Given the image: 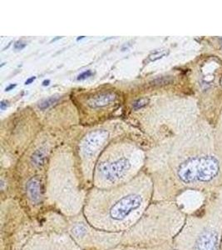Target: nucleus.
<instances>
[{"label":"nucleus","mask_w":222,"mask_h":250,"mask_svg":"<svg viewBox=\"0 0 222 250\" xmlns=\"http://www.w3.org/2000/svg\"><path fill=\"white\" fill-rule=\"evenodd\" d=\"M83 38H84V37H83H83L77 38V41H79L80 40H82V39H83Z\"/></svg>","instance_id":"22"},{"label":"nucleus","mask_w":222,"mask_h":250,"mask_svg":"<svg viewBox=\"0 0 222 250\" xmlns=\"http://www.w3.org/2000/svg\"><path fill=\"white\" fill-rule=\"evenodd\" d=\"M141 160L129 152L107 154L100 159L94 174V186L107 189L124 185L134 179Z\"/></svg>","instance_id":"4"},{"label":"nucleus","mask_w":222,"mask_h":250,"mask_svg":"<svg viewBox=\"0 0 222 250\" xmlns=\"http://www.w3.org/2000/svg\"><path fill=\"white\" fill-rule=\"evenodd\" d=\"M115 100H116L115 94L112 93H106V94H101L91 98L88 103L91 108H102L104 106L109 105Z\"/></svg>","instance_id":"9"},{"label":"nucleus","mask_w":222,"mask_h":250,"mask_svg":"<svg viewBox=\"0 0 222 250\" xmlns=\"http://www.w3.org/2000/svg\"><path fill=\"white\" fill-rule=\"evenodd\" d=\"M25 47L26 43H22V42H16L15 44V48L17 49V50H22Z\"/></svg>","instance_id":"15"},{"label":"nucleus","mask_w":222,"mask_h":250,"mask_svg":"<svg viewBox=\"0 0 222 250\" xmlns=\"http://www.w3.org/2000/svg\"><path fill=\"white\" fill-rule=\"evenodd\" d=\"M60 37L56 38V39H55V40H52L51 42H55V41H56V40H59Z\"/></svg>","instance_id":"21"},{"label":"nucleus","mask_w":222,"mask_h":250,"mask_svg":"<svg viewBox=\"0 0 222 250\" xmlns=\"http://www.w3.org/2000/svg\"><path fill=\"white\" fill-rule=\"evenodd\" d=\"M120 250H173L172 242L152 246H125L122 245Z\"/></svg>","instance_id":"10"},{"label":"nucleus","mask_w":222,"mask_h":250,"mask_svg":"<svg viewBox=\"0 0 222 250\" xmlns=\"http://www.w3.org/2000/svg\"><path fill=\"white\" fill-rule=\"evenodd\" d=\"M221 248H222V245H221Z\"/></svg>","instance_id":"23"},{"label":"nucleus","mask_w":222,"mask_h":250,"mask_svg":"<svg viewBox=\"0 0 222 250\" xmlns=\"http://www.w3.org/2000/svg\"><path fill=\"white\" fill-rule=\"evenodd\" d=\"M7 107H8V102H6V101H2L1 104H0V108H1L2 110H4Z\"/></svg>","instance_id":"16"},{"label":"nucleus","mask_w":222,"mask_h":250,"mask_svg":"<svg viewBox=\"0 0 222 250\" xmlns=\"http://www.w3.org/2000/svg\"><path fill=\"white\" fill-rule=\"evenodd\" d=\"M57 100H58V97H50L49 99L44 100L40 103L38 104V108H39L40 110H45L47 108H49L50 106L53 105L54 104L57 102Z\"/></svg>","instance_id":"12"},{"label":"nucleus","mask_w":222,"mask_h":250,"mask_svg":"<svg viewBox=\"0 0 222 250\" xmlns=\"http://www.w3.org/2000/svg\"><path fill=\"white\" fill-rule=\"evenodd\" d=\"M186 215L176 201H152L137 224L123 233L122 245L152 246L172 242Z\"/></svg>","instance_id":"2"},{"label":"nucleus","mask_w":222,"mask_h":250,"mask_svg":"<svg viewBox=\"0 0 222 250\" xmlns=\"http://www.w3.org/2000/svg\"><path fill=\"white\" fill-rule=\"evenodd\" d=\"M49 83H50V80H44L43 82V86H48L49 85Z\"/></svg>","instance_id":"19"},{"label":"nucleus","mask_w":222,"mask_h":250,"mask_svg":"<svg viewBox=\"0 0 222 250\" xmlns=\"http://www.w3.org/2000/svg\"><path fill=\"white\" fill-rule=\"evenodd\" d=\"M121 247H122V245H119V246H117V247L113 248V249H111V250H120V249H121Z\"/></svg>","instance_id":"20"},{"label":"nucleus","mask_w":222,"mask_h":250,"mask_svg":"<svg viewBox=\"0 0 222 250\" xmlns=\"http://www.w3.org/2000/svg\"><path fill=\"white\" fill-rule=\"evenodd\" d=\"M26 193H27V198L29 199V206H32L35 208L43 205L42 200L43 197L42 195L41 182L37 177L32 178L27 182Z\"/></svg>","instance_id":"7"},{"label":"nucleus","mask_w":222,"mask_h":250,"mask_svg":"<svg viewBox=\"0 0 222 250\" xmlns=\"http://www.w3.org/2000/svg\"><path fill=\"white\" fill-rule=\"evenodd\" d=\"M67 231L83 250H109L122 245L123 233H109L92 227L83 217L67 218Z\"/></svg>","instance_id":"5"},{"label":"nucleus","mask_w":222,"mask_h":250,"mask_svg":"<svg viewBox=\"0 0 222 250\" xmlns=\"http://www.w3.org/2000/svg\"><path fill=\"white\" fill-rule=\"evenodd\" d=\"M36 80V77H31L29 78V80H27V81L25 82L26 85H28V84H30V83H32L34 82L35 80Z\"/></svg>","instance_id":"17"},{"label":"nucleus","mask_w":222,"mask_h":250,"mask_svg":"<svg viewBox=\"0 0 222 250\" xmlns=\"http://www.w3.org/2000/svg\"><path fill=\"white\" fill-rule=\"evenodd\" d=\"M19 250H83L64 229H50L33 233Z\"/></svg>","instance_id":"6"},{"label":"nucleus","mask_w":222,"mask_h":250,"mask_svg":"<svg viewBox=\"0 0 222 250\" xmlns=\"http://www.w3.org/2000/svg\"><path fill=\"white\" fill-rule=\"evenodd\" d=\"M106 138V133L103 132H97L96 134H93L92 136H90L88 141L85 145V148H84V153H85V156H88V158H92V156L95 155L97 153V149L100 147V145H102V143L104 141Z\"/></svg>","instance_id":"8"},{"label":"nucleus","mask_w":222,"mask_h":250,"mask_svg":"<svg viewBox=\"0 0 222 250\" xmlns=\"http://www.w3.org/2000/svg\"><path fill=\"white\" fill-rule=\"evenodd\" d=\"M16 87V84H10L9 87H7L5 89V91H10L13 88H15Z\"/></svg>","instance_id":"18"},{"label":"nucleus","mask_w":222,"mask_h":250,"mask_svg":"<svg viewBox=\"0 0 222 250\" xmlns=\"http://www.w3.org/2000/svg\"><path fill=\"white\" fill-rule=\"evenodd\" d=\"M153 184L141 174L117 187L89 191L83 215L92 227L109 233H124L143 216L152 202Z\"/></svg>","instance_id":"1"},{"label":"nucleus","mask_w":222,"mask_h":250,"mask_svg":"<svg viewBox=\"0 0 222 250\" xmlns=\"http://www.w3.org/2000/svg\"><path fill=\"white\" fill-rule=\"evenodd\" d=\"M93 74V73L91 70H86V71L83 72L82 74L78 75L77 77V80H84L88 78L91 77L92 75Z\"/></svg>","instance_id":"14"},{"label":"nucleus","mask_w":222,"mask_h":250,"mask_svg":"<svg viewBox=\"0 0 222 250\" xmlns=\"http://www.w3.org/2000/svg\"><path fill=\"white\" fill-rule=\"evenodd\" d=\"M222 188L214 191L185 224L172 241L173 250H222Z\"/></svg>","instance_id":"3"},{"label":"nucleus","mask_w":222,"mask_h":250,"mask_svg":"<svg viewBox=\"0 0 222 250\" xmlns=\"http://www.w3.org/2000/svg\"><path fill=\"white\" fill-rule=\"evenodd\" d=\"M148 104V99L147 98H142L140 100H137V101H135L133 103V108L135 110L140 109V108H143V107H145Z\"/></svg>","instance_id":"13"},{"label":"nucleus","mask_w":222,"mask_h":250,"mask_svg":"<svg viewBox=\"0 0 222 250\" xmlns=\"http://www.w3.org/2000/svg\"><path fill=\"white\" fill-rule=\"evenodd\" d=\"M46 155L47 153L45 148H38L35 151L31 156V164L35 168H41L45 163Z\"/></svg>","instance_id":"11"}]
</instances>
